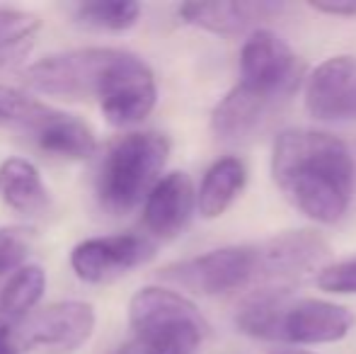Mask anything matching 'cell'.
Wrapping results in <instances>:
<instances>
[{
    "mask_svg": "<svg viewBox=\"0 0 356 354\" xmlns=\"http://www.w3.org/2000/svg\"><path fill=\"white\" fill-rule=\"evenodd\" d=\"M356 166L347 143L315 129H286L272 148V177L303 216L337 223L354 194Z\"/></svg>",
    "mask_w": 356,
    "mask_h": 354,
    "instance_id": "cell-1",
    "label": "cell"
},
{
    "mask_svg": "<svg viewBox=\"0 0 356 354\" xmlns=\"http://www.w3.org/2000/svg\"><path fill=\"white\" fill-rule=\"evenodd\" d=\"M243 335L279 345H330L349 335L354 316L347 306L310 296H293L289 289L262 287L248 293L235 311Z\"/></svg>",
    "mask_w": 356,
    "mask_h": 354,
    "instance_id": "cell-2",
    "label": "cell"
},
{
    "mask_svg": "<svg viewBox=\"0 0 356 354\" xmlns=\"http://www.w3.org/2000/svg\"><path fill=\"white\" fill-rule=\"evenodd\" d=\"M134 337L117 354H194L209 323L187 296L163 287H145L129 301Z\"/></svg>",
    "mask_w": 356,
    "mask_h": 354,
    "instance_id": "cell-3",
    "label": "cell"
},
{
    "mask_svg": "<svg viewBox=\"0 0 356 354\" xmlns=\"http://www.w3.org/2000/svg\"><path fill=\"white\" fill-rule=\"evenodd\" d=\"M170 143L163 134L134 131L119 138L104 156L97 175V199L104 211L114 216L134 211L145 204L155 184L160 182Z\"/></svg>",
    "mask_w": 356,
    "mask_h": 354,
    "instance_id": "cell-4",
    "label": "cell"
},
{
    "mask_svg": "<svg viewBox=\"0 0 356 354\" xmlns=\"http://www.w3.org/2000/svg\"><path fill=\"white\" fill-rule=\"evenodd\" d=\"M160 279L199 296H225L252 284H264L262 250L257 246H230L160 269Z\"/></svg>",
    "mask_w": 356,
    "mask_h": 354,
    "instance_id": "cell-5",
    "label": "cell"
},
{
    "mask_svg": "<svg viewBox=\"0 0 356 354\" xmlns=\"http://www.w3.org/2000/svg\"><path fill=\"white\" fill-rule=\"evenodd\" d=\"M117 49H75L44 56L22 71V86L32 92L63 99H97Z\"/></svg>",
    "mask_w": 356,
    "mask_h": 354,
    "instance_id": "cell-6",
    "label": "cell"
},
{
    "mask_svg": "<svg viewBox=\"0 0 356 354\" xmlns=\"http://www.w3.org/2000/svg\"><path fill=\"white\" fill-rule=\"evenodd\" d=\"M97 313L85 301H58L37 311L15 330L19 350L32 354H75L92 337Z\"/></svg>",
    "mask_w": 356,
    "mask_h": 354,
    "instance_id": "cell-7",
    "label": "cell"
},
{
    "mask_svg": "<svg viewBox=\"0 0 356 354\" xmlns=\"http://www.w3.org/2000/svg\"><path fill=\"white\" fill-rule=\"evenodd\" d=\"M99 109L112 127L127 129L143 122L158 102L153 71L143 58L117 49L112 66L99 90Z\"/></svg>",
    "mask_w": 356,
    "mask_h": 354,
    "instance_id": "cell-8",
    "label": "cell"
},
{
    "mask_svg": "<svg viewBox=\"0 0 356 354\" xmlns=\"http://www.w3.org/2000/svg\"><path fill=\"white\" fill-rule=\"evenodd\" d=\"M303 73L298 56L282 37L269 29H257L240 51V83L254 88L272 99H284L298 86Z\"/></svg>",
    "mask_w": 356,
    "mask_h": 354,
    "instance_id": "cell-9",
    "label": "cell"
},
{
    "mask_svg": "<svg viewBox=\"0 0 356 354\" xmlns=\"http://www.w3.org/2000/svg\"><path fill=\"white\" fill-rule=\"evenodd\" d=\"M155 255V241L138 233L104 236L83 241L71 250L75 277L88 284H102L145 265Z\"/></svg>",
    "mask_w": 356,
    "mask_h": 354,
    "instance_id": "cell-10",
    "label": "cell"
},
{
    "mask_svg": "<svg viewBox=\"0 0 356 354\" xmlns=\"http://www.w3.org/2000/svg\"><path fill=\"white\" fill-rule=\"evenodd\" d=\"M305 109L318 122H356V58L330 56L305 81Z\"/></svg>",
    "mask_w": 356,
    "mask_h": 354,
    "instance_id": "cell-11",
    "label": "cell"
},
{
    "mask_svg": "<svg viewBox=\"0 0 356 354\" xmlns=\"http://www.w3.org/2000/svg\"><path fill=\"white\" fill-rule=\"evenodd\" d=\"M264 284L286 289V284L318 269L327 257L330 246L318 231H289L259 243Z\"/></svg>",
    "mask_w": 356,
    "mask_h": 354,
    "instance_id": "cell-12",
    "label": "cell"
},
{
    "mask_svg": "<svg viewBox=\"0 0 356 354\" xmlns=\"http://www.w3.org/2000/svg\"><path fill=\"white\" fill-rule=\"evenodd\" d=\"M277 99L238 83L223 95L211 112V131L223 143H245L254 138L269 122Z\"/></svg>",
    "mask_w": 356,
    "mask_h": 354,
    "instance_id": "cell-13",
    "label": "cell"
},
{
    "mask_svg": "<svg viewBox=\"0 0 356 354\" xmlns=\"http://www.w3.org/2000/svg\"><path fill=\"white\" fill-rule=\"evenodd\" d=\"M194 204L197 194L187 172L175 170L165 175L143 204V228L148 231V238L170 241L179 236L192 218Z\"/></svg>",
    "mask_w": 356,
    "mask_h": 354,
    "instance_id": "cell-14",
    "label": "cell"
},
{
    "mask_svg": "<svg viewBox=\"0 0 356 354\" xmlns=\"http://www.w3.org/2000/svg\"><path fill=\"white\" fill-rule=\"evenodd\" d=\"M34 148L63 161H85L95 153V134L85 122L66 112L44 107L34 122L24 127Z\"/></svg>",
    "mask_w": 356,
    "mask_h": 354,
    "instance_id": "cell-15",
    "label": "cell"
},
{
    "mask_svg": "<svg viewBox=\"0 0 356 354\" xmlns=\"http://www.w3.org/2000/svg\"><path fill=\"white\" fill-rule=\"evenodd\" d=\"M277 10L279 5L262 3V0L259 3L233 0V3H184L177 8V13L192 27L220 34V37H233V34H240L257 24L259 19H267Z\"/></svg>",
    "mask_w": 356,
    "mask_h": 354,
    "instance_id": "cell-16",
    "label": "cell"
},
{
    "mask_svg": "<svg viewBox=\"0 0 356 354\" xmlns=\"http://www.w3.org/2000/svg\"><path fill=\"white\" fill-rule=\"evenodd\" d=\"M0 199L22 216H42L51 209V194L39 170L24 158L0 163Z\"/></svg>",
    "mask_w": 356,
    "mask_h": 354,
    "instance_id": "cell-17",
    "label": "cell"
},
{
    "mask_svg": "<svg viewBox=\"0 0 356 354\" xmlns=\"http://www.w3.org/2000/svg\"><path fill=\"white\" fill-rule=\"evenodd\" d=\"M248 179L245 163L235 156L220 158L207 170L197 194V207L204 218H218L240 197Z\"/></svg>",
    "mask_w": 356,
    "mask_h": 354,
    "instance_id": "cell-18",
    "label": "cell"
},
{
    "mask_svg": "<svg viewBox=\"0 0 356 354\" xmlns=\"http://www.w3.org/2000/svg\"><path fill=\"white\" fill-rule=\"evenodd\" d=\"M47 289V272L39 265H24L0 284V325L27 321L29 313L42 301Z\"/></svg>",
    "mask_w": 356,
    "mask_h": 354,
    "instance_id": "cell-19",
    "label": "cell"
},
{
    "mask_svg": "<svg viewBox=\"0 0 356 354\" xmlns=\"http://www.w3.org/2000/svg\"><path fill=\"white\" fill-rule=\"evenodd\" d=\"M39 29V15L17 8H0V68L17 63L34 44Z\"/></svg>",
    "mask_w": 356,
    "mask_h": 354,
    "instance_id": "cell-20",
    "label": "cell"
},
{
    "mask_svg": "<svg viewBox=\"0 0 356 354\" xmlns=\"http://www.w3.org/2000/svg\"><path fill=\"white\" fill-rule=\"evenodd\" d=\"M73 13L85 27L104 29V32H127L141 17V5L129 3V0L124 3L99 0V3H78Z\"/></svg>",
    "mask_w": 356,
    "mask_h": 354,
    "instance_id": "cell-21",
    "label": "cell"
},
{
    "mask_svg": "<svg viewBox=\"0 0 356 354\" xmlns=\"http://www.w3.org/2000/svg\"><path fill=\"white\" fill-rule=\"evenodd\" d=\"M47 104L37 102L32 95L17 88L0 86V127H19L24 129L29 122L42 114Z\"/></svg>",
    "mask_w": 356,
    "mask_h": 354,
    "instance_id": "cell-22",
    "label": "cell"
},
{
    "mask_svg": "<svg viewBox=\"0 0 356 354\" xmlns=\"http://www.w3.org/2000/svg\"><path fill=\"white\" fill-rule=\"evenodd\" d=\"M34 233L27 226H3L0 228V277L17 272L32 252Z\"/></svg>",
    "mask_w": 356,
    "mask_h": 354,
    "instance_id": "cell-23",
    "label": "cell"
},
{
    "mask_svg": "<svg viewBox=\"0 0 356 354\" xmlns=\"http://www.w3.org/2000/svg\"><path fill=\"white\" fill-rule=\"evenodd\" d=\"M318 289L327 293H344V296H356V257L334 262L318 272L315 277Z\"/></svg>",
    "mask_w": 356,
    "mask_h": 354,
    "instance_id": "cell-24",
    "label": "cell"
},
{
    "mask_svg": "<svg viewBox=\"0 0 356 354\" xmlns=\"http://www.w3.org/2000/svg\"><path fill=\"white\" fill-rule=\"evenodd\" d=\"M308 5L315 13L356 19V0H313V3H308Z\"/></svg>",
    "mask_w": 356,
    "mask_h": 354,
    "instance_id": "cell-25",
    "label": "cell"
},
{
    "mask_svg": "<svg viewBox=\"0 0 356 354\" xmlns=\"http://www.w3.org/2000/svg\"><path fill=\"white\" fill-rule=\"evenodd\" d=\"M0 354H22L15 340V330L8 325H0Z\"/></svg>",
    "mask_w": 356,
    "mask_h": 354,
    "instance_id": "cell-26",
    "label": "cell"
},
{
    "mask_svg": "<svg viewBox=\"0 0 356 354\" xmlns=\"http://www.w3.org/2000/svg\"><path fill=\"white\" fill-rule=\"evenodd\" d=\"M267 354H315V352H308V350H296V347H274V350H269Z\"/></svg>",
    "mask_w": 356,
    "mask_h": 354,
    "instance_id": "cell-27",
    "label": "cell"
}]
</instances>
